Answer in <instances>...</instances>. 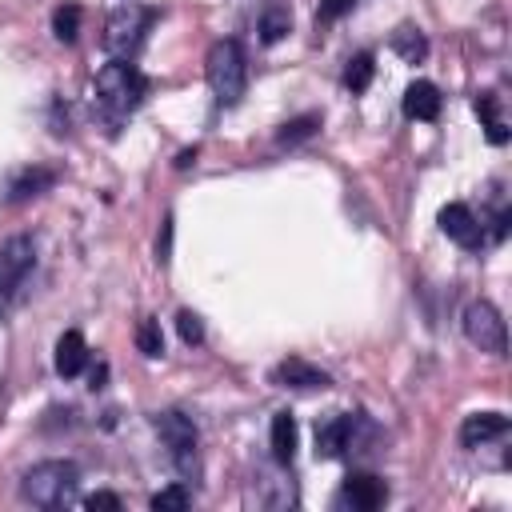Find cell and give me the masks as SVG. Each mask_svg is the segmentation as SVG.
<instances>
[{
    "label": "cell",
    "mask_w": 512,
    "mask_h": 512,
    "mask_svg": "<svg viewBox=\"0 0 512 512\" xmlns=\"http://www.w3.org/2000/svg\"><path fill=\"white\" fill-rule=\"evenodd\" d=\"M144 92H148V80H144L140 68L128 64V60H112V64H104V68L96 72V104H100V112H104L112 124H120V120L144 100Z\"/></svg>",
    "instance_id": "1"
},
{
    "label": "cell",
    "mask_w": 512,
    "mask_h": 512,
    "mask_svg": "<svg viewBox=\"0 0 512 512\" xmlns=\"http://www.w3.org/2000/svg\"><path fill=\"white\" fill-rule=\"evenodd\" d=\"M76 488H80V468L72 460H44L20 476V496L36 508H60L76 496Z\"/></svg>",
    "instance_id": "2"
},
{
    "label": "cell",
    "mask_w": 512,
    "mask_h": 512,
    "mask_svg": "<svg viewBox=\"0 0 512 512\" xmlns=\"http://www.w3.org/2000/svg\"><path fill=\"white\" fill-rule=\"evenodd\" d=\"M204 72H208V88L216 96V104H236L244 96V84H248V64H244V48L236 40H216L208 48V60H204Z\"/></svg>",
    "instance_id": "3"
},
{
    "label": "cell",
    "mask_w": 512,
    "mask_h": 512,
    "mask_svg": "<svg viewBox=\"0 0 512 512\" xmlns=\"http://www.w3.org/2000/svg\"><path fill=\"white\" fill-rule=\"evenodd\" d=\"M152 20H156V8H144V4H120L112 16H108V24H104V48L112 52V56H120V60H128L140 44H144V32L152 28Z\"/></svg>",
    "instance_id": "4"
},
{
    "label": "cell",
    "mask_w": 512,
    "mask_h": 512,
    "mask_svg": "<svg viewBox=\"0 0 512 512\" xmlns=\"http://www.w3.org/2000/svg\"><path fill=\"white\" fill-rule=\"evenodd\" d=\"M156 432H160V440H164V448H168V456L176 460V468L184 472V476H196V444H200V436H196V424H192V416H184V412H156Z\"/></svg>",
    "instance_id": "5"
},
{
    "label": "cell",
    "mask_w": 512,
    "mask_h": 512,
    "mask_svg": "<svg viewBox=\"0 0 512 512\" xmlns=\"http://www.w3.org/2000/svg\"><path fill=\"white\" fill-rule=\"evenodd\" d=\"M464 336L480 352H492V356H504V348H508V328H504L500 312L488 300H472L464 308Z\"/></svg>",
    "instance_id": "6"
},
{
    "label": "cell",
    "mask_w": 512,
    "mask_h": 512,
    "mask_svg": "<svg viewBox=\"0 0 512 512\" xmlns=\"http://www.w3.org/2000/svg\"><path fill=\"white\" fill-rule=\"evenodd\" d=\"M32 268H36V244H32V236L4 240V248H0V304H8L24 288V280H28Z\"/></svg>",
    "instance_id": "7"
},
{
    "label": "cell",
    "mask_w": 512,
    "mask_h": 512,
    "mask_svg": "<svg viewBox=\"0 0 512 512\" xmlns=\"http://www.w3.org/2000/svg\"><path fill=\"white\" fill-rule=\"evenodd\" d=\"M356 424H360V416H352V412H340V416L316 424V456H324V460L344 456L356 440Z\"/></svg>",
    "instance_id": "8"
},
{
    "label": "cell",
    "mask_w": 512,
    "mask_h": 512,
    "mask_svg": "<svg viewBox=\"0 0 512 512\" xmlns=\"http://www.w3.org/2000/svg\"><path fill=\"white\" fill-rule=\"evenodd\" d=\"M440 228L448 240H456L460 248H476L484 240V224L472 216L468 204H444L440 208Z\"/></svg>",
    "instance_id": "9"
},
{
    "label": "cell",
    "mask_w": 512,
    "mask_h": 512,
    "mask_svg": "<svg viewBox=\"0 0 512 512\" xmlns=\"http://www.w3.org/2000/svg\"><path fill=\"white\" fill-rule=\"evenodd\" d=\"M268 380H272L276 388H328V384H332V376H328L324 368H316V364H308V360H300V356L280 360Z\"/></svg>",
    "instance_id": "10"
},
{
    "label": "cell",
    "mask_w": 512,
    "mask_h": 512,
    "mask_svg": "<svg viewBox=\"0 0 512 512\" xmlns=\"http://www.w3.org/2000/svg\"><path fill=\"white\" fill-rule=\"evenodd\" d=\"M344 500L352 508H360V512H376L388 500V484L380 476H372V472H352L344 480Z\"/></svg>",
    "instance_id": "11"
},
{
    "label": "cell",
    "mask_w": 512,
    "mask_h": 512,
    "mask_svg": "<svg viewBox=\"0 0 512 512\" xmlns=\"http://www.w3.org/2000/svg\"><path fill=\"white\" fill-rule=\"evenodd\" d=\"M508 432V416L504 412H472L460 428V444L464 448H480L488 440H500Z\"/></svg>",
    "instance_id": "12"
},
{
    "label": "cell",
    "mask_w": 512,
    "mask_h": 512,
    "mask_svg": "<svg viewBox=\"0 0 512 512\" xmlns=\"http://www.w3.org/2000/svg\"><path fill=\"white\" fill-rule=\"evenodd\" d=\"M440 88L432 80H412L404 92V116L408 120H436L440 116Z\"/></svg>",
    "instance_id": "13"
},
{
    "label": "cell",
    "mask_w": 512,
    "mask_h": 512,
    "mask_svg": "<svg viewBox=\"0 0 512 512\" xmlns=\"http://www.w3.org/2000/svg\"><path fill=\"white\" fill-rule=\"evenodd\" d=\"M84 364H88V344H84V336L72 328V332H64V336L56 340V372H60V376H76V372H84Z\"/></svg>",
    "instance_id": "14"
},
{
    "label": "cell",
    "mask_w": 512,
    "mask_h": 512,
    "mask_svg": "<svg viewBox=\"0 0 512 512\" xmlns=\"http://www.w3.org/2000/svg\"><path fill=\"white\" fill-rule=\"evenodd\" d=\"M296 440H300V432H296V416H292V412H276V416H272V456H276L280 464H292V456H296Z\"/></svg>",
    "instance_id": "15"
},
{
    "label": "cell",
    "mask_w": 512,
    "mask_h": 512,
    "mask_svg": "<svg viewBox=\"0 0 512 512\" xmlns=\"http://www.w3.org/2000/svg\"><path fill=\"white\" fill-rule=\"evenodd\" d=\"M288 28H292V12H288L284 4L264 8V16H260V40H264V44L284 40V36H288Z\"/></svg>",
    "instance_id": "16"
},
{
    "label": "cell",
    "mask_w": 512,
    "mask_h": 512,
    "mask_svg": "<svg viewBox=\"0 0 512 512\" xmlns=\"http://www.w3.org/2000/svg\"><path fill=\"white\" fill-rule=\"evenodd\" d=\"M472 108H476V116L484 120V132H488V140H492V144H504V140H508V128H504V120L496 116V96H492V92H480Z\"/></svg>",
    "instance_id": "17"
},
{
    "label": "cell",
    "mask_w": 512,
    "mask_h": 512,
    "mask_svg": "<svg viewBox=\"0 0 512 512\" xmlns=\"http://www.w3.org/2000/svg\"><path fill=\"white\" fill-rule=\"evenodd\" d=\"M52 180H56V176H52L48 168H28V172H20V176H16V184H12V200L40 196V192H44Z\"/></svg>",
    "instance_id": "18"
},
{
    "label": "cell",
    "mask_w": 512,
    "mask_h": 512,
    "mask_svg": "<svg viewBox=\"0 0 512 512\" xmlns=\"http://www.w3.org/2000/svg\"><path fill=\"white\" fill-rule=\"evenodd\" d=\"M52 32H56L60 44H72V40L80 36V8H76V4H60V8L52 12Z\"/></svg>",
    "instance_id": "19"
},
{
    "label": "cell",
    "mask_w": 512,
    "mask_h": 512,
    "mask_svg": "<svg viewBox=\"0 0 512 512\" xmlns=\"http://www.w3.org/2000/svg\"><path fill=\"white\" fill-rule=\"evenodd\" d=\"M392 48H396V52H400L408 64L424 60V52H428V44H424L420 28H396V32H392Z\"/></svg>",
    "instance_id": "20"
},
{
    "label": "cell",
    "mask_w": 512,
    "mask_h": 512,
    "mask_svg": "<svg viewBox=\"0 0 512 512\" xmlns=\"http://www.w3.org/2000/svg\"><path fill=\"white\" fill-rule=\"evenodd\" d=\"M316 128H320V112H304V116H292V120L276 132V140H280V144H300V140H308Z\"/></svg>",
    "instance_id": "21"
},
{
    "label": "cell",
    "mask_w": 512,
    "mask_h": 512,
    "mask_svg": "<svg viewBox=\"0 0 512 512\" xmlns=\"http://www.w3.org/2000/svg\"><path fill=\"white\" fill-rule=\"evenodd\" d=\"M372 72H376V60H372L368 52H360V56L348 60V68H344V84H348L352 92H364V88L372 84Z\"/></svg>",
    "instance_id": "22"
},
{
    "label": "cell",
    "mask_w": 512,
    "mask_h": 512,
    "mask_svg": "<svg viewBox=\"0 0 512 512\" xmlns=\"http://www.w3.org/2000/svg\"><path fill=\"white\" fill-rule=\"evenodd\" d=\"M188 504H192V492H188L184 484H168V488H160V492L152 496V508H156V512H168V508L180 512V508H188Z\"/></svg>",
    "instance_id": "23"
},
{
    "label": "cell",
    "mask_w": 512,
    "mask_h": 512,
    "mask_svg": "<svg viewBox=\"0 0 512 512\" xmlns=\"http://www.w3.org/2000/svg\"><path fill=\"white\" fill-rule=\"evenodd\" d=\"M136 348L144 352V356H160L164 352V336H160V320H144L140 324V332H136Z\"/></svg>",
    "instance_id": "24"
},
{
    "label": "cell",
    "mask_w": 512,
    "mask_h": 512,
    "mask_svg": "<svg viewBox=\"0 0 512 512\" xmlns=\"http://www.w3.org/2000/svg\"><path fill=\"white\" fill-rule=\"evenodd\" d=\"M176 332H180L184 344H204V324H200V316L188 312V308L176 312Z\"/></svg>",
    "instance_id": "25"
},
{
    "label": "cell",
    "mask_w": 512,
    "mask_h": 512,
    "mask_svg": "<svg viewBox=\"0 0 512 512\" xmlns=\"http://www.w3.org/2000/svg\"><path fill=\"white\" fill-rule=\"evenodd\" d=\"M352 4H356V0H320L316 20H320V24H332V20H340L344 12H352Z\"/></svg>",
    "instance_id": "26"
},
{
    "label": "cell",
    "mask_w": 512,
    "mask_h": 512,
    "mask_svg": "<svg viewBox=\"0 0 512 512\" xmlns=\"http://www.w3.org/2000/svg\"><path fill=\"white\" fill-rule=\"evenodd\" d=\"M84 508H88V512H96V508H104V512H120L124 504H120V496H112V492H96V496L84 500Z\"/></svg>",
    "instance_id": "27"
},
{
    "label": "cell",
    "mask_w": 512,
    "mask_h": 512,
    "mask_svg": "<svg viewBox=\"0 0 512 512\" xmlns=\"http://www.w3.org/2000/svg\"><path fill=\"white\" fill-rule=\"evenodd\" d=\"M168 248H172V216H164V232H160V244H156V260L168 264Z\"/></svg>",
    "instance_id": "28"
}]
</instances>
